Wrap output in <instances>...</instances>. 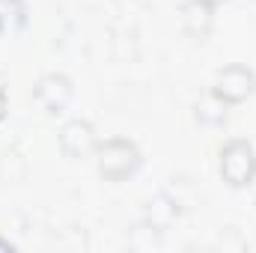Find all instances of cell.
<instances>
[{
	"label": "cell",
	"mask_w": 256,
	"mask_h": 253,
	"mask_svg": "<svg viewBox=\"0 0 256 253\" xmlns=\"http://www.w3.org/2000/svg\"><path fill=\"white\" fill-rule=\"evenodd\" d=\"M250 167H254L250 149L242 146V143H232V146L226 149V158H224V173H226V179H232L236 185H242V182L250 176Z\"/></svg>",
	"instance_id": "6da1fadb"
},
{
	"label": "cell",
	"mask_w": 256,
	"mask_h": 253,
	"mask_svg": "<svg viewBox=\"0 0 256 253\" xmlns=\"http://www.w3.org/2000/svg\"><path fill=\"white\" fill-rule=\"evenodd\" d=\"M102 155H104V158H102V170H104V173H114V164H120V176H122L126 170H131V164H134V158L126 161V155H134V149H131L128 143H122V140L108 143V149H104Z\"/></svg>",
	"instance_id": "7a4b0ae2"
},
{
	"label": "cell",
	"mask_w": 256,
	"mask_h": 253,
	"mask_svg": "<svg viewBox=\"0 0 256 253\" xmlns=\"http://www.w3.org/2000/svg\"><path fill=\"white\" fill-rule=\"evenodd\" d=\"M0 108H3V102H0Z\"/></svg>",
	"instance_id": "3957f363"
}]
</instances>
